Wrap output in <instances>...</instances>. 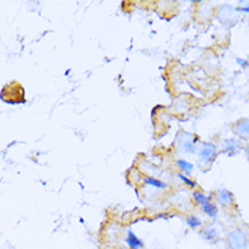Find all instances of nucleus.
Returning <instances> with one entry per match:
<instances>
[{
	"instance_id": "obj_1",
	"label": "nucleus",
	"mask_w": 249,
	"mask_h": 249,
	"mask_svg": "<svg viewBox=\"0 0 249 249\" xmlns=\"http://www.w3.org/2000/svg\"><path fill=\"white\" fill-rule=\"evenodd\" d=\"M1 100L8 104H20L25 101V93L19 83L13 82L1 90Z\"/></svg>"
},
{
	"instance_id": "obj_2",
	"label": "nucleus",
	"mask_w": 249,
	"mask_h": 249,
	"mask_svg": "<svg viewBox=\"0 0 249 249\" xmlns=\"http://www.w3.org/2000/svg\"><path fill=\"white\" fill-rule=\"evenodd\" d=\"M226 241H228V247L230 249H247L249 244L247 233L243 231L241 229L231 230L229 234H228Z\"/></svg>"
},
{
	"instance_id": "obj_3",
	"label": "nucleus",
	"mask_w": 249,
	"mask_h": 249,
	"mask_svg": "<svg viewBox=\"0 0 249 249\" xmlns=\"http://www.w3.org/2000/svg\"><path fill=\"white\" fill-rule=\"evenodd\" d=\"M216 157V147L213 143H203L199 150V158L203 163H210Z\"/></svg>"
},
{
	"instance_id": "obj_4",
	"label": "nucleus",
	"mask_w": 249,
	"mask_h": 249,
	"mask_svg": "<svg viewBox=\"0 0 249 249\" xmlns=\"http://www.w3.org/2000/svg\"><path fill=\"white\" fill-rule=\"evenodd\" d=\"M195 142L196 139L191 134L180 135V139L177 142V148L184 153H192L195 150Z\"/></svg>"
},
{
	"instance_id": "obj_5",
	"label": "nucleus",
	"mask_w": 249,
	"mask_h": 249,
	"mask_svg": "<svg viewBox=\"0 0 249 249\" xmlns=\"http://www.w3.org/2000/svg\"><path fill=\"white\" fill-rule=\"evenodd\" d=\"M233 132L240 139L249 141V119H241L233 125Z\"/></svg>"
},
{
	"instance_id": "obj_6",
	"label": "nucleus",
	"mask_w": 249,
	"mask_h": 249,
	"mask_svg": "<svg viewBox=\"0 0 249 249\" xmlns=\"http://www.w3.org/2000/svg\"><path fill=\"white\" fill-rule=\"evenodd\" d=\"M215 200L219 204H222L223 207H228V206H231L233 202H234V196L230 192L229 189H218L215 192Z\"/></svg>"
},
{
	"instance_id": "obj_7",
	"label": "nucleus",
	"mask_w": 249,
	"mask_h": 249,
	"mask_svg": "<svg viewBox=\"0 0 249 249\" xmlns=\"http://www.w3.org/2000/svg\"><path fill=\"white\" fill-rule=\"evenodd\" d=\"M241 143L240 141H237L234 138H230V139H226L223 141V153H226L230 157L236 155L240 150H241Z\"/></svg>"
},
{
	"instance_id": "obj_8",
	"label": "nucleus",
	"mask_w": 249,
	"mask_h": 249,
	"mask_svg": "<svg viewBox=\"0 0 249 249\" xmlns=\"http://www.w3.org/2000/svg\"><path fill=\"white\" fill-rule=\"evenodd\" d=\"M127 244H128V247L131 249H142L143 248V244H142V241L138 238V237L135 236V233L134 231H128V234H127Z\"/></svg>"
},
{
	"instance_id": "obj_9",
	"label": "nucleus",
	"mask_w": 249,
	"mask_h": 249,
	"mask_svg": "<svg viewBox=\"0 0 249 249\" xmlns=\"http://www.w3.org/2000/svg\"><path fill=\"white\" fill-rule=\"evenodd\" d=\"M203 237H204V240H207L211 244H215L219 240L218 231L214 228H211V226H209V228H206V229L203 230Z\"/></svg>"
},
{
	"instance_id": "obj_10",
	"label": "nucleus",
	"mask_w": 249,
	"mask_h": 249,
	"mask_svg": "<svg viewBox=\"0 0 249 249\" xmlns=\"http://www.w3.org/2000/svg\"><path fill=\"white\" fill-rule=\"evenodd\" d=\"M143 181H144V184L151 185V187H155V188H166V184H165V182L161 181V180H158V178H154V177H144Z\"/></svg>"
},
{
	"instance_id": "obj_11",
	"label": "nucleus",
	"mask_w": 249,
	"mask_h": 249,
	"mask_svg": "<svg viewBox=\"0 0 249 249\" xmlns=\"http://www.w3.org/2000/svg\"><path fill=\"white\" fill-rule=\"evenodd\" d=\"M194 199H195V202L197 203L200 207L211 203V199H210L209 196H206L204 194H202V192H195V194H194Z\"/></svg>"
},
{
	"instance_id": "obj_12",
	"label": "nucleus",
	"mask_w": 249,
	"mask_h": 249,
	"mask_svg": "<svg viewBox=\"0 0 249 249\" xmlns=\"http://www.w3.org/2000/svg\"><path fill=\"white\" fill-rule=\"evenodd\" d=\"M177 165H178V168L181 169L184 173H187V175H191L192 173V170H194V165L188 161H184V160H178L177 161Z\"/></svg>"
},
{
	"instance_id": "obj_13",
	"label": "nucleus",
	"mask_w": 249,
	"mask_h": 249,
	"mask_svg": "<svg viewBox=\"0 0 249 249\" xmlns=\"http://www.w3.org/2000/svg\"><path fill=\"white\" fill-rule=\"evenodd\" d=\"M202 210L204 211V213H206V214H207V215L211 216V218H215V216L218 215V209H216L213 203H209V204L203 206Z\"/></svg>"
},
{
	"instance_id": "obj_14",
	"label": "nucleus",
	"mask_w": 249,
	"mask_h": 249,
	"mask_svg": "<svg viewBox=\"0 0 249 249\" xmlns=\"http://www.w3.org/2000/svg\"><path fill=\"white\" fill-rule=\"evenodd\" d=\"M187 223H188V226H191V228H199V226H202V221L199 218H196V216H188Z\"/></svg>"
},
{
	"instance_id": "obj_15",
	"label": "nucleus",
	"mask_w": 249,
	"mask_h": 249,
	"mask_svg": "<svg viewBox=\"0 0 249 249\" xmlns=\"http://www.w3.org/2000/svg\"><path fill=\"white\" fill-rule=\"evenodd\" d=\"M178 178H181L182 181L185 182V184H188L189 187H192V188H194V187H195V182L192 181V180H189L188 177H185V176L181 175V173H180V175H178Z\"/></svg>"
},
{
	"instance_id": "obj_16",
	"label": "nucleus",
	"mask_w": 249,
	"mask_h": 249,
	"mask_svg": "<svg viewBox=\"0 0 249 249\" xmlns=\"http://www.w3.org/2000/svg\"><path fill=\"white\" fill-rule=\"evenodd\" d=\"M240 11H243V13H245V14H249V3L244 4V6L240 8Z\"/></svg>"
},
{
	"instance_id": "obj_17",
	"label": "nucleus",
	"mask_w": 249,
	"mask_h": 249,
	"mask_svg": "<svg viewBox=\"0 0 249 249\" xmlns=\"http://www.w3.org/2000/svg\"><path fill=\"white\" fill-rule=\"evenodd\" d=\"M245 154H247V158L249 160V143L247 144V147H245Z\"/></svg>"
}]
</instances>
